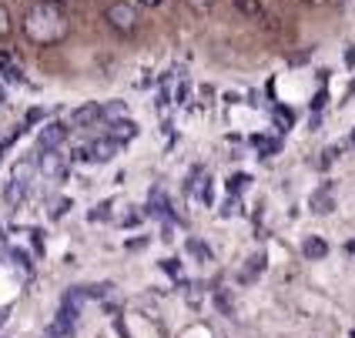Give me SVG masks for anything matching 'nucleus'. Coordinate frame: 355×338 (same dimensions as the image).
Returning a JSON list of instances; mask_svg holds the SVG:
<instances>
[{
    "mask_svg": "<svg viewBox=\"0 0 355 338\" xmlns=\"http://www.w3.org/2000/svg\"><path fill=\"white\" fill-rule=\"evenodd\" d=\"M24 34L31 44H37V47H51V44H60V40L67 37V30H71V24H67V14H64V7L58 3H34L27 14H24Z\"/></svg>",
    "mask_w": 355,
    "mask_h": 338,
    "instance_id": "1",
    "label": "nucleus"
},
{
    "mask_svg": "<svg viewBox=\"0 0 355 338\" xmlns=\"http://www.w3.org/2000/svg\"><path fill=\"white\" fill-rule=\"evenodd\" d=\"M34 171H37V161L34 158H24V161L14 164V171H10V184H7V191H3L7 204H20V201L27 198L31 181H34Z\"/></svg>",
    "mask_w": 355,
    "mask_h": 338,
    "instance_id": "2",
    "label": "nucleus"
},
{
    "mask_svg": "<svg viewBox=\"0 0 355 338\" xmlns=\"http://www.w3.org/2000/svg\"><path fill=\"white\" fill-rule=\"evenodd\" d=\"M104 20L118 34H135L138 30V3L135 0H114V3L104 7Z\"/></svg>",
    "mask_w": 355,
    "mask_h": 338,
    "instance_id": "3",
    "label": "nucleus"
},
{
    "mask_svg": "<svg viewBox=\"0 0 355 338\" xmlns=\"http://www.w3.org/2000/svg\"><path fill=\"white\" fill-rule=\"evenodd\" d=\"M67 134H71V124H64V121H51V124H44L37 134V148L40 151H54V148H60L64 141H67Z\"/></svg>",
    "mask_w": 355,
    "mask_h": 338,
    "instance_id": "4",
    "label": "nucleus"
},
{
    "mask_svg": "<svg viewBox=\"0 0 355 338\" xmlns=\"http://www.w3.org/2000/svg\"><path fill=\"white\" fill-rule=\"evenodd\" d=\"M121 141H114L111 134L107 138H98V141H91L87 144V161H98V164H107V161H114L121 154Z\"/></svg>",
    "mask_w": 355,
    "mask_h": 338,
    "instance_id": "5",
    "label": "nucleus"
},
{
    "mask_svg": "<svg viewBox=\"0 0 355 338\" xmlns=\"http://www.w3.org/2000/svg\"><path fill=\"white\" fill-rule=\"evenodd\" d=\"M37 171L44 178H64V171H67V161L64 154H58V148L54 151H44L37 158Z\"/></svg>",
    "mask_w": 355,
    "mask_h": 338,
    "instance_id": "6",
    "label": "nucleus"
},
{
    "mask_svg": "<svg viewBox=\"0 0 355 338\" xmlns=\"http://www.w3.org/2000/svg\"><path fill=\"white\" fill-rule=\"evenodd\" d=\"M98 121H104V104H84V107H78L74 114H71V127H91V124H98Z\"/></svg>",
    "mask_w": 355,
    "mask_h": 338,
    "instance_id": "7",
    "label": "nucleus"
},
{
    "mask_svg": "<svg viewBox=\"0 0 355 338\" xmlns=\"http://www.w3.org/2000/svg\"><path fill=\"white\" fill-rule=\"evenodd\" d=\"M188 195H191V201H198V204H211V178L208 175H201V171H195L191 175V181H188Z\"/></svg>",
    "mask_w": 355,
    "mask_h": 338,
    "instance_id": "8",
    "label": "nucleus"
},
{
    "mask_svg": "<svg viewBox=\"0 0 355 338\" xmlns=\"http://www.w3.org/2000/svg\"><path fill=\"white\" fill-rule=\"evenodd\" d=\"M309 208H312V215H329L332 208H336V195H332V184H322L312 191V198H309Z\"/></svg>",
    "mask_w": 355,
    "mask_h": 338,
    "instance_id": "9",
    "label": "nucleus"
},
{
    "mask_svg": "<svg viewBox=\"0 0 355 338\" xmlns=\"http://www.w3.org/2000/svg\"><path fill=\"white\" fill-rule=\"evenodd\" d=\"M114 141H121V144H128V141H135L141 134V127H138V121H131V118H118V121H111V131H107Z\"/></svg>",
    "mask_w": 355,
    "mask_h": 338,
    "instance_id": "10",
    "label": "nucleus"
},
{
    "mask_svg": "<svg viewBox=\"0 0 355 338\" xmlns=\"http://www.w3.org/2000/svg\"><path fill=\"white\" fill-rule=\"evenodd\" d=\"M265 255H252V258H248V265H245V268H241V272H238V281H241V285H248V281H255L258 275H261V272H265Z\"/></svg>",
    "mask_w": 355,
    "mask_h": 338,
    "instance_id": "11",
    "label": "nucleus"
},
{
    "mask_svg": "<svg viewBox=\"0 0 355 338\" xmlns=\"http://www.w3.org/2000/svg\"><path fill=\"white\" fill-rule=\"evenodd\" d=\"M171 204H168V198H164V191L161 188H155L151 191V198H148V215H155V218H171V211H168Z\"/></svg>",
    "mask_w": 355,
    "mask_h": 338,
    "instance_id": "12",
    "label": "nucleus"
},
{
    "mask_svg": "<svg viewBox=\"0 0 355 338\" xmlns=\"http://www.w3.org/2000/svg\"><path fill=\"white\" fill-rule=\"evenodd\" d=\"M0 78L7 80V84H27L24 71H20V67L10 57H7V54H0Z\"/></svg>",
    "mask_w": 355,
    "mask_h": 338,
    "instance_id": "13",
    "label": "nucleus"
},
{
    "mask_svg": "<svg viewBox=\"0 0 355 338\" xmlns=\"http://www.w3.org/2000/svg\"><path fill=\"white\" fill-rule=\"evenodd\" d=\"M252 144H255V151L261 154V158H272V154H278V151H282V141H278V138H265V134H255V138H252Z\"/></svg>",
    "mask_w": 355,
    "mask_h": 338,
    "instance_id": "14",
    "label": "nucleus"
},
{
    "mask_svg": "<svg viewBox=\"0 0 355 338\" xmlns=\"http://www.w3.org/2000/svg\"><path fill=\"white\" fill-rule=\"evenodd\" d=\"M232 3H235L238 14H245V17H252V20H261V17H265V7H261V0H232Z\"/></svg>",
    "mask_w": 355,
    "mask_h": 338,
    "instance_id": "15",
    "label": "nucleus"
},
{
    "mask_svg": "<svg viewBox=\"0 0 355 338\" xmlns=\"http://www.w3.org/2000/svg\"><path fill=\"white\" fill-rule=\"evenodd\" d=\"M302 251H305V258L318 261V258H325V255H329V244H325L322 238H309L305 244H302Z\"/></svg>",
    "mask_w": 355,
    "mask_h": 338,
    "instance_id": "16",
    "label": "nucleus"
},
{
    "mask_svg": "<svg viewBox=\"0 0 355 338\" xmlns=\"http://www.w3.org/2000/svg\"><path fill=\"white\" fill-rule=\"evenodd\" d=\"M272 118H275L278 131H288V127L295 124V111H292V107H275V111H272Z\"/></svg>",
    "mask_w": 355,
    "mask_h": 338,
    "instance_id": "17",
    "label": "nucleus"
},
{
    "mask_svg": "<svg viewBox=\"0 0 355 338\" xmlns=\"http://www.w3.org/2000/svg\"><path fill=\"white\" fill-rule=\"evenodd\" d=\"M188 255H195L198 261H211V248H208L205 241H198V238H188Z\"/></svg>",
    "mask_w": 355,
    "mask_h": 338,
    "instance_id": "18",
    "label": "nucleus"
},
{
    "mask_svg": "<svg viewBox=\"0 0 355 338\" xmlns=\"http://www.w3.org/2000/svg\"><path fill=\"white\" fill-rule=\"evenodd\" d=\"M128 114V104L124 100H111V104H104V121H118Z\"/></svg>",
    "mask_w": 355,
    "mask_h": 338,
    "instance_id": "19",
    "label": "nucleus"
},
{
    "mask_svg": "<svg viewBox=\"0 0 355 338\" xmlns=\"http://www.w3.org/2000/svg\"><path fill=\"white\" fill-rule=\"evenodd\" d=\"M248 175H232V178L225 181V188H228V195H241V191H245V188H248Z\"/></svg>",
    "mask_w": 355,
    "mask_h": 338,
    "instance_id": "20",
    "label": "nucleus"
},
{
    "mask_svg": "<svg viewBox=\"0 0 355 338\" xmlns=\"http://www.w3.org/2000/svg\"><path fill=\"white\" fill-rule=\"evenodd\" d=\"M14 34V20H10V10L0 3V40H7Z\"/></svg>",
    "mask_w": 355,
    "mask_h": 338,
    "instance_id": "21",
    "label": "nucleus"
},
{
    "mask_svg": "<svg viewBox=\"0 0 355 338\" xmlns=\"http://www.w3.org/2000/svg\"><path fill=\"white\" fill-rule=\"evenodd\" d=\"M338 154H342V144H332V148H325V151H322V158L315 161V168H322V171H325V168H329V164H332Z\"/></svg>",
    "mask_w": 355,
    "mask_h": 338,
    "instance_id": "22",
    "label": "nucleus"
},
{
    "mask_svg": "<svg viewBox=\"0 0 355 338\" xmlns=\"http://www.w3.org/2000/svg\"><path fill=\"white\" fill-rule=\"evenodd\" d=\"M235 215H241V201L238 195H228V201L221 204V218H235Z\"/></svg>",
    "mask_w": 355,
    "mask_h": 338,
    "instance_id": "23",
    "label": "nucleus"
},
{
    "mask_svg": "<svg viewBox=\"0 0 355 338\" xmlns=\"http://www.w3.org/2000/svg\"><path fill=\"white\" fill-rule=\"evenodd\" d=\"M181 338H211V328L201 325V321H195V325H188V328L181 332Z\"/></svg>",
    "mask_w": 355,
    "mask_h": 338,
    "instance_id": "24",
    "label": "nucleus"
},
{
    "mask_svg": "<svg viewBox=\"0 0 355 338\" xmlns=\"http://www.w3.org/2000/svg\"><path fill=\"white\" fill-rule=\"evenodd\" d=\"M87 218H91V221H107V218H111V201H101V204L91 211V215H87Z\"/></svg>",
    "mask_w": 355,
    "mask_h": 338,
    "instance_id": "25",
    "label": "nucleus"
},
{
    "mask_svg": "<svg viewBox=\"0 0 355 338\" xmlns=\"http://www.w3.org/2000/svg\"><path fill=\"white\" fill-rule=\"evenodd\" d=\"M215 305L221 308V315H232V312H235V301H228L225 292H215Z\"/></svg>",
    "mask_w": 355,
    "mask_h": 338,
    "instance_id": "26",
    "label": "nucleus"
},
{
    "mask_svg": "<svg viewBox=\"0 0 355 338\" xmlns=\"http://www.w3.org/2000/svg\"><path fill=\"white\" fill-rule=\"evenodd\" d=\"M188 94H191V87H188V84H178V91H175V104H188Z\"/></svg>",
    "mask_w": 355,
    "mask_h": 338,
    "instance_id": "27",
    "label": "nucleus"
},
{
    "mask_svg": "<svg viewBox=\"0 0 355 338\" xmlns=\"http://www.w3.org/2000/svg\"><path fill=\"white\" fill-rule=\"evenodd\" d=\"M161 268H164V272H168V275H181V265H178V261H171V258H164V265H161Z\"/></svg>",
    "mask_w": 355,
    "mask_h": 338,
    "instance_id": "28",
    "label": "nucleus"
},
{
    "mask_svg": "<svg viewBox=\"0 0 355 338\" xmlns=\"http://www.w3.org/2000/svg\"><path fill=\"white\" fill-rule=\"evenodd\" d=\"M37 121H44V111H40V107H31V111H27V124H37Z\"/></svg>",
    "mask_w": 355,
    "mask_h": 338,
    "instance_id": "29",
    "label": "nucleus"
},
{
    "mask_svg": "<svg viewBox=\"0 0 355 338\" xmlns=\"http://www.w3.org/2000/svg\"><path fill=\"white\" fill-rule=\"evenodd\" d=\"M325 100H329V94H325V91H318L315 100H312V107H315V111H322V107H325Z\"/></svg>",
    "mask_w": 355,
    "mask_h": 338,
    "instance_id": "30",
    "label": "nucleus"
},
{
    "mask_svg": "<svg viewBox=\"0 0 355 338\" xmlns=\"http://www.w3.org/2000/svg\"><path fill=\"white\" fill-rule=\"evenodd\" d=\"M138 221H141V215H138V211H128V215H124V224H128V228H135Z\"/></svg>",
    "mask_w": 355,
    "mask_h": 338,
    "instance_id": "31",
    "label": "nucleus"
},
{
    "mask_svg": "<svg viewBox=\"0 0 355 338\" xmlns=\"http://www.w3.org/2000/svg\"><path fill=\"white\" fill-rule=\"evenodd\" d=\"M67 208H71V201H58V208H54V218H60Z\"/></svg>",
    "mask_w": 355,
    "mask_h": 338,
    "instance_id": "32",
    "label": "nucleus"
},
{
    "mask_svg": "<svg viewBox=\"0 0 355 338\" xmlns=\"http://www.w3.org/2000/svg\"><path fill=\"white\" fill-rule=\"evenodd\" d=\"M345 64H349V67H355V47H349V51H345Z\"/></svg>",
    "mask_w": 355,
    "mask_h": 338,
    "instance_id": "33",
    "label": "nucleus"
},
{
    "mask_svg": "<svg viewBox=\"0 0 355 338\" xmlns=\"http://www.w3.org/2000/svg\"><path fill=\"white\" fill-rule=\"evenodd\" d=\"M135 3H138V7H158L161 0H135Z\"/></svg>",
    "mask_w": 355,
    "mask_h": 338,
    "instance_id": "34",
    "label": "nucleus"
},
{
    "mask_svg": "<svg viewBox=\"0 0 355 338\" xmlns=\"http://www.w3.org/2000/svg\"><path fill=\"white\" fill-rule=\"evenodd\" d=\"M345 248H349V251H352V255H355V241H349V244H345Z\"/></svg>",
    "mask_w": 355,
    "mask_h": 338,
    "instance_id": "35",
    "label": "nucleus"
},
{
    "mask_svg": "<svg viewBox=\"0 0 355 338\" xmlns=\"http://www.w3.org/2000/svg\"><path fill=\"white\" fill-rule=\"evenodd\" d=\"M349 144H352V148H355V127H352V138H349Z\"/></svg>",
    "mask_w": 355,
    "mask_h": 338,
    "instance_id": "36",
    "label": "nucleus"
},
{
    "mask_svg": "<svg viewBox=\"0 0 355 338\" xmlns=\"http://www.w3.org/2000/svg\"><path fill=\"white\" fill-rule=\"evenodd\" d=\"M305 3H325V0H305Z\"/></svg>",
    "mask_w": 355,
    "mask_h": 338,
    "instance_id": "37",
    "label": "nucleus"
}]
</instances>
